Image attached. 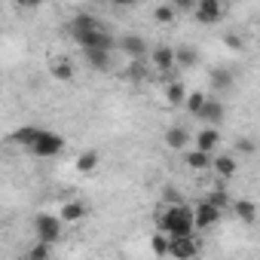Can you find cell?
<instances>
[{"instance_id":"cell-3","label":"cell","mask_w":260,"mask_h":260,"mask_svg":"<svg viewBox=\"0 0 260 260\" xmlns=\"http://www.w3.org/2000/svg\"><path fill=\"white\" fill-rule=\"evenodd\" d=\"M61 214H37L34 217V236L43 239V242H58L61 239Z\"/></svg>"},{"instance_id":"cell-26","label":"cell","mask_w":260,"mask_h":260,"mask_svg":"<svg viewBox=\"0 0 260 260\" xmlns=\"http://www.w3.org/2000/svg\"><path fill=\"white\" fill-rule=\"evenodd\" d=\"M175 13H178V10H175L172 4H162V7L153 10V19H156L159 25H172V22H175Z\"/></svg>"},{"instance_id":"cell-12","label":"cell","mask_w":260,"mask_h":260,"mask_svg":"<svg viewBox=\"0 0 260 260\" xmlns=\"http://www.w3.org/2000/svg\"><path fill=\"white\" fill-rule=\"evenodd\" d=\"M208 80H211V89H217V92H230V89H233V83H236L233 71H226V68H214Z\"/></svg>"},{"instance_id":"cell-24","label":"cell","mask_w":260,"mask_h":260,"mask_svg":"<svg viewBox=\"0 0 260 260\" xmlns=\"http://www.w3.org/2000/svg\"><path fill=\"white\" fill-rule=\"evenodd\" d=\"M175 52H178V68H193L199 61V49H193V46H181Z\"/></svg>"},{"instance_id":"cell-7","label":"cell","mask_w":260,"mask_h":260,"mask_svg":"<svg viewBox=\"0 0 260 260\" xmlns=\"http://www.w3.org/2000/svg\"><path fill=\"white\" fill-rule=\"evenodd\" d=\"M116 46H119L128 58H147V40L138 37V34H125Z\"/></svg>"},{"instance_id":"cell-2","label":"cell","mask_w":260,"mask_h":260,"mask_svg":"<svg viewBox=\"0 0 260 260\" xmlns=\"http://www.w3.org/2000/svg\"><path fill=\"white\" fill-rule=\"evenodd\" d=\"M61 150H64V138H61L58 132H49V128H40L37 141L28 147V153H34V156H40V159H52V156H58Z\"/></svg>"},{"instance_id":"cell-17","label":"cell","mask_w":260,"mask_h":260,"mask_svg":"<svg viewBox=\"0 0 260 260\" xmlns=\"http://www.w3.org/2000/svg\"><path fill=\"white\" fill-rule=\"evenodd\" d=\"M98 162H101V156H98V150H83L80 156H77V172L80 175H92L95 169H98Z\"/></svg>"},{"instance_id":"cell-5","label":"cell","mask_w":260,"mask_h":260,"mask_svg":"<svg viewBox=\"0 0 260 260\" xmlns=\"http://www.w3.org/2000/svg\"><path fill=\"white\" fill-rule=\"evenodd\" d=\"M193 214H196V230H211L217 220H220V208L214 205V202H208V199H202L196 208H193Z\"/></svg>"},{"instance_id":"cell-11","label":"cell","mask_w":260,"mask_h":260,"mask_svg":"<svg viewBox=\"0 0 260 260\" xmlns=\"http://www.w3.org/2000/svg\"><path fill=\"white\" fill-rule=\"evenodd\" d=\"M196 147H199V150H208V153H211V150H217V147H220V132H217L214 125L202 128V132L196 135Z\"/></svg>"},{"instance_id":"cell-25","label":"cell","mask_w":260,"mask_h":260,"mask_svg":"<svg viewBox=\"0 0 260 260\" xmlns=\"http://www.w3.org/2000/svg\"><path fill=\"white\" fill-rule=\"evenodd\" d=\"M205 101H208V95H205V92H190L184 104H187V110H190V113H196V116H199V113H202V107H205Z\"/></svg>"},{"instance_id":"cell-34","label":"cell","mask_w":260,"mask_h":260,"mask_svg":"<svg viewBox=\"0 0 260 260\" xmlns=\"http://www.w3.org/2000/svg\"><path fill=\"white\" fill-rule=\"evenodd\" d=\"M110 4H116V7H132V4H138V0H110Z\"/></svg>"},{"instance_id":"cell-23","label":"cell","mask_w":260,"mask_h":260,"mask_svg":"<svg viewBox=\"0 0 260 260\" xmlns=\"http://www.w3.org/2000/svg\"><path fill=\"white\" fill-rule=\"evenodd\" d=\"M49 257H52V242H43V239H37V245L25 251V260H49Z\"/></svg>"},{"instance_id":"cell-14","label":"cell","mask_w":260,"mask_h":260,"mask_svg":"<svg viewBox=\"0 0 260 260\" xmlns=\"http://www.w3.org/2000/svg\"><path fill=\"white\" fill-rule=\"evenodd\" d=\"M58 214H61V220H64V223H77V220H83V217H86V205H83V202H77V199H71V202H64V205L58 208Z\"/></svg>"},{"instance_id":"cell-33","label":"cell","mask_w":260,"mask_h":260,"mask_svg":"<svg viewBox=\"0 0 260 260\" xmlns=\"http://www.w3.org/2000/svg\"><path fill=\"white\" fill-rule=\"evenodd\" d=\"M226 46H230V49H239V37H236V34H226Z\"/></svg>"},{"instance_id":"cell-27","label":"cell","mask_w":260,"mask_h":260,"mask_svg":"<svg viewBox=\"0 0 260 260\" xmlns=\"http://www.w3.org/2000/svg\"><path fill=\"white\" fill-rule=\"evenodd\" d=\"M169 248H172V236L159 230V236H153V254H159V257H169Z\"/></svg>"},{"instance_id":"cell-29","label":"cell","mask_w":260,"mask_h":260,"mask_svg":"<svg viewBox=\"0 0 260 260\" xmlns=\"http://www.w3.org/2000/svg\"><path fill=\"white\" fill-rule=\"evenodd\" d=\"M128 77H132V80H144V77H147L144 58H132V64H128Z\"/></svg>"},{"instance_id":"cell-15","label":"cell","mask_w":260,"mask_h":260,"mask_svg":"<svg viewBox=\"0 0 260 260\" xmlns=\"http://www.w3.org/2000/svg\"><path fill=\"white\" fill-rule=\"evenodd\" d=\"M166 144H169L172 150H181V147L190 144V132H187L184 125H172L169 132H166Z\"/></svg>"},{"instance_id":"cell-20","label":"cell","mask_w":260,"mask_h":260,"mask_svg":"<svg viewBox=\"0 0 260 260\" xmlns=\"http://www.w3.org/2000/svg\"><path fill=\"white\" fill-rule=\"evenodd\" d=\"M68 28H71V34H74V37H80V34H86V31H95V28H101V25H98L92 16L80 13V16H74V22H71Z\"/></svg>"},{"instance_id":"cell-13","label":"cell","mask_w":260,"mask_h":260,"mask_svg":"<svg viewBox=\"0 0 260 260\" xmlns=\"http://www.w3.org/2000/svg\"><path fill=\"white\" fill-rule=\"evenodd\" d=\"M184 162H187V169H193V172H205V169H211V162H214V159H211V153H208V150H199V147H196V150H190V153H187V159H184Z\"/></svg>"},{"instance_id":"cell-18","label":"cell","mask_w":260,"mask_h":260,"mask_svg":"<svg viewBox=\"0 0 260 260\" xmlns=\"http://www.w3.org/2000/svg\"><path fill=\"white\" fill-rule=\"evenodd\" d=\"M166 101H169L172 107H178V104L187 101V89H184L181 80H169V83H166Z\"/></svg>"},{"instance_id":"cell-19","label":"cell","mask_w":260,"mask_h":260,"mask_svg":"<svg viewBox=\"0 0 260 260\" xmlns=\"http://www.w3.org/2000/svg\"><path fill=\"white\" fill-rule=\"evenodd\" d=\"M233 211H236V217L245 220V223H254V220H257V205H254L251 199H236V202H233Z\"/></svg>"},{"instance_id":"cell-31","label":"cell","mask_w":260,"mask_h":260,"mask_svg":"<svg viewBox=\"0 0 260 260\" xmlns=\"http://www.w3.org/2000/svg\"><path fill=\"white\" fill-rule=\"evenodd\" d=\"M169 4H172L175 10H181V13H193V10H196V0H169Z\"/></svg>"},{"instance_id":"cell-4","label":"cell","mask_w":260,"mask_h":260,"mask_svg":"<svg viewBox=\"0 0 260 260\" xmlns=\"http://www.w3.org/2000/svg\"><path fill=\"white\" fill-rule=\"evenodd\" d=\"M193 13H196L199 25H214L223 16V4H220V0H196V10Z\"/></svg>"},{"instance_id":"cell-6","label":"cell","mask_w":260,"mask_h":260,"mask_svg":"<svg viewBox=\"0 0 260 260\" xmlns=\"http://www.w3.org/2000/svg\"><path fill=\"white\" fill-rule=\"evenodd\" d=\"M150 64L159 71V74H172V68L178 64V52L172 46H156L150 52Z\"/></svg>"},{"instance_id":"cell-21","label":"cell","mask_w":260,"mask_h":260,"mask_svg":"<svg viewBox=\"0 0 260 260\" xmlns=\"http://www.w3.org/2000/svg\"><path fill=\"white\" fill-rule=\"evenodd\" d=\"M223 113H226V110H223V104H220V101H211V98H208V101H205V107H202V113H199V119H205V122L217 125V122L223 119Z\"/></svg>"},{"instance_id":"cell-9","label":"cell","mask_w":260,"mask_h":260,"mask_svg":"<svg viewBox=\"0 0 260 260\" xmlns=\"http://www.w3.org/2000/svg\"><path fill=\"white\" fill-rule=\"evenodd\" d=\"M49 74L58 80V83H71L74 80V61L71 58H49Z\"/></svg>"},{"instance_id":"cell-35","label":"cell","mask_w":260,"mask_h":260,"mask_svg":"<svg viewBox=\"0 0 260 260\" xmlns=\"http://www.w3.org/2000/svg\"><path fill=\"white\" fill-rule=\"evenodd\" d=\"M16 4H19V7H37L40 0H16Z\"/></svg>"},{"instance_id":"cell-16","label":"cell","mask_w":260,"mask_h":260,"mask_svg":"<svg viewBox=\"0 0 260 260\" xmlns=\"http://www.w3.org/2000/svg\"><path fill=\"white\" fill-rule=\"evenodd\" d=\"M86 52V61L95 68V71H110V49H83Z\"/></svg>"},{"instance_id":"cell-32","label":"cell","mask_w":260,"mask_h":260,"mask_svg":"<svg viewBox=\"0 0 260 260\" xmlns=\"http://www.w3.org/2000/svg\"><path fill=\"white\" fill-rule=\"evenodd\" d=\"M162 199H166V202H181V196H178L175 190H166V193H162Z\"/></svg>"},{"instance_id":"cell-10","label":"cell","mask_w":260,"mask_h":260,"mask_svg":"<svg viewBox=\"0 0 260 260\" xmlns=\"http://www.w3.org/2000/svg\"><path fill=\"white\" fill-rule=\"evenodd\" d=\"M211 169L217 172V178H233L236 175V169H239V162H236V156H230V153H220V156H214V162H211Z\"/></svg>"},{"instance_id":"cell-1","label":"cell","mask_w":260,"mask_h":260,"mask_svg":"<svg viewBox=\"0 0 260 260\" xmlns=\"http://www.w3.org/2000/svg\"><path fill=\"white\" fill-rule=\"evenodd\" d=\"M156 226L169 236H193L196 233V214L184 202H166L156 214Z\"/></svg>"},{"instance_id":"cell-28","label":"cell","mask_w":260,"mask_h":260,"mask_svg":"<svg viewBox=\"0 0 260 260\" xmlns=\"http://www.w3.org/2000/svg\"><path fill=\"white\" fill-rule=\"evenodd\" d=\"M208 202H214L220 211H226V208H233V202H230V196H226V190L223 187H217V190H211L208 193Z\"/></svg>"},{"instance_id":"cell-30","label":"cell","mask_w":260,"mask_h":260,"mask_svg":"<svg viewBox=\"0 0 260 260\" xmlns=\"http://www.w3.org/2000/svg\"><path fill=\"white\" fill-rule=\"evenodd\" d=\"M236 150H239V153H245V156H251V153L257 150V144H254L251 138H242V141H236Z\"/></svg>"},{"instance_id":"cell-22","label":"cell","mask_w":260,"mask_h":260,"mask_svg":"<svg viewBox=\"0 0 260 260\" xmlns=\"http://www.w3.org/2000/svg\"><path fill=\"white\" fill-rule=\"evenodd\" d=\"M37 135H40V128L37 125H25V128H19V132H13V144H19V147H31L34 141H37Z\"/></svg>"},{"instance_id":"cell-8","label":"cell","mask_w":260,"mask_h":260,"mask_svg":"<svg viewBox=\"0 0 260 260\" xmlns=\"http://www.w3.org/2000/svg\"><path fill=\"white\" fill-rule=\"evenodd\" d=\"M199 251L196 239L193 236H172V248H169V257H193Z\"/></svg>"}]
</instances>
